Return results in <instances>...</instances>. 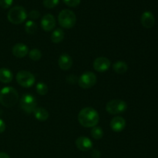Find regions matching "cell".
<instances>
[{
	"instance_id": "obj_16",
	"label": "cell",
	"mask_w": 158,
	"mask_h": 158,
	"mask_svg": "<svg viewBox=\"0 0 158 158\" xmlns=\"http://www.w3.org/2000/svg\"><path fill=\"white\" fill-rule=\"evenodd\" d=\"M13 75L10 69L7 68L0 69V81L3 83H9L12 81Z\"/></svg>"
},
{
	"instance_id": "obj_29",
	"label": "cell",
	"mask_w": 158,
	"mask_h": 158,
	"mask_svg": "<svg viewBox=\"0 0 158 158\" xmlns=\"http://www.w3.org/2000/svg\"><path fill=\"white\" fill-rule=\"evenodd\" d=\"M91 157L92 158H100L101 157V153L100 151L97 149H94L91 151Z\"/></svg>"
},
{
	"instance_id": "obj_21",
	"label": "cell",
	"mask_w": 158,
	"mask_h": 158,
	"mask_svg": "<svg viewBox=\"0 0 158 158\" xmlns=\"http://www.w3.org/2000/svg\"><path fill=\"white\" fill-rule=\"evenodd\" d=\"M25 30H26V33L30 34V35L35 33L37 31L36 23L34 21H32V20H29V21H27L26 25H25Z\"/></svg>"
},
{
	"instance_id": "obj_6",
	"label": "cell",
	"mask_w": 158,
	"mask_h": 158,
	"mask_svg": "<svg viewBox=\"0 0 158 158\" xmlns=\"http://www.w3.org/2000/svg\"><path fill=\"white\" fill-rule=\"evenodd\" d=\"M21 109L26 114H32L36 109L37 102L35 97L29 94H24L19 101Z\"/></svg>"
},
{
	"instance_id": "obj_4",
	"label": "cell",
	"mask_w": 158,
	"mask_h": 158,
	"mask_svg": "<svg viewBox=\"0 0 158 158\" xmlns=\"http://www.w3.org/2000/svg\"><path fill=\"white\" fill-rule=\"evenodd\" d=\"M58 22L60 26L64 29H71L77 23L75 13L69 9H63L58 15Z\"/></svg>"
},
{
	"instance_id": "obj_22",
	"label": "cell",
	"mask_w": 158,
	"mask_h": 158,
	"mask_svg": "<svg viewBox=\"0 0 158 158\" xmlns=\"http://www.w3.org/2000/svg\"><path fill=\"white\" fill-rule=\"evenodd\" d=\"M35 89H36L37 94L40 96L46 95L48 93V90H49L47 85L44 83H42V82L37 83L36 86H35Z\"/></svg>"
},
{
	"instance_id": "obj_10",
	"label": "cell",
	"mask_w": 158,
	"mask_h": 158,
	"mask_svg": "<svg viewBox=\"0 0 158 158\" xmlns=\"http://www.w3.org/2000/svg\"><path fill=\"white\" fill-rule=\"evenodd\" d=\"M42 29L46 32H50L55 28L56 19L52 14H46L41 19Z\"/></svg>"
},
{
	"instance_id": "obj_31",
	"label": "cell",
	"mask_w": 158,
	"mask_h": 158,
	"mask_svg": "<svg viewBox=\"0 0 158 158\" xmlns=\"http://www.w3.org/2000/svg\"><path fill=\"white\" fill-rule=\"evenodd\" d=\"M0 158H10V157L6 153L0 152Z\"/></svg>"
},
{
	"instance_id": "obj_9",
	"label": "cell",
	"mask_w": 158,
	"mask_h": 158,
	"mask_svg": "<svg viewBox=\"0 0 158 158\" xmlns=\"http://www.w3.org/2000/svg\"><path fill=\"white\" fill-rule=\"evenodd\" d=\"M110 60L106 57L100 56L96 59L93 63L94 69L99 73L106 72L110 67Z\"/></svg>"
},
{
	"instance_id": "obj_25",
	"label": "cell",
	"mask_w": 158,
	"mask_h": 158,
	"mask_svg": "<svg viewBox=\"0 0 158 158\" xmlns=\"http://www.w3.org/2000/svg\"><path fill=\"white\" fill-rule=\"evenodd\" d=\"M63 2L69 7H77L80 4L81 0H63Z\"/></svg>"
},
{
	"instance_id": "obj_18",
	"label": "cell",
	"mask_w": 158,
	"mask_h": 158,
	"mask_svg": "<svg viewBox=\"0 0 158 158\" xmlns=\"http://www.w3.org/2000/svg\"><path fill=\"white\" fill-rule=\"evenodd\" d=\"M113 69L118 74H124L128 70V66L125 62L119 60L113 65Z\"/></svg>"
},
{
	"instance_id": "obj_3",
	"label": "cell",
	"mask_w": 158,
	"mask_h": 158,
	"mask_svg": "<svg viewBox=\"0 0 158 158\" xmlns=\"http://www.w3.org/2000/svg\"><path fill=\"white\" fill-rule=\"evenodd\" d=\"M8 20L14 25L22 24L27 18V12L23 6H15L9 9L7 14Z\"/></svg>"
},
{
	"instance_id": "obj_30",
	"label": "cell",
	"mask_w": 158,
	"mask_h": 158,
	"mask_svg": "<svg viewBox=\"0 0 158 158\" xmlns=\"http://www.w3.org/2000/svg\"><path fill=\"white\" fill-rule=\"evenodd\" d=\"M5 131H6V123L4 120L0 118V134L4 132Z\"/></svg>"
},
{
	"instance_id": "obj_27",
	"label": "cell",
	"mask_w": 158,
	"mask_h": 158,
	"mask_svg": "<svg viewBox=\"0 0 158 158\" xmlns=\"http://www.w3.org/2000/svg\"><path fill=\"white\" fill-rule=\"evenodd\" d=\"M29 16L31 19H37L40 16V13L38 10H32L29 12Z\"/></svg>"
},
{
	"instance_id": "obj_17",
	"label": "cell",
	"mask_w": 158,
	"mask_h": 158,
	"mask_svg": "<svg viewBox=\"0 0 158 158\" xmlns=\"http://www.w3.org/2000/svg\"><path fill=\"white\" fill-rule=\"evenodd\" d=\"M35 118L37 119L39 121H46L49 118V113L45 108L38 107L34 110L33 112Z\"/></svg>"
},
{
	"instance_id": "obj_8",
	"label": "cell",
	"mask_w": 158,
	"mask_h": 158,
	"mask_svg": "<svg viewBox=\"0 0 158 158\" xmlns=\"http://www.w3.org/2000/svg\"><path fill=\"white\" fill-rule=\"evenodd\" d=\"M97 76L92 72H86L78 79V84L83 89H89L97 83Z\"/></svg>"
},
{
	"instance_id": "obj_15",
	"label": "cell",
	"mask_w": 158,
	"mask_h": 158,
	"mask_svg": "<svg viewBox=\"0 0 158 158\" xmlns=\"http://www.w3.org/2000/svg\"><path fill=\"white\" fill-rule=\"evenodd\" d=\"M58 65L63 70H69L73 66V59L69 54L63 53L58 60Z\"/></svg>"
},
{
	"instance_id": "obj_12",
	"label": "cell",
	"mask_w": 158,
	"mask_h": 158,
	"mask_svg": "<svg viewBox=\"0 0 158 158\" xmlns=\"http://www.w3.org/2000/svg\"><path fill=\"white\" fill-rule=\"evenodd\" d=\"M110 127L114 132H121L126 127V120L120 116L114 117L110 123Z\"/></svg>"
},
{
	"instance_id": "obj_26",
	"label": "cell",
	"mask_w": 158,
	"mask_h": 158,
	"mask_svg": "<svg viewBox=\"0 0 158 158\" xmlns=\"http://www.w3.org/2000/svg\"><path fill=\"white\" fill-rule=\"evenodd\" d=\"M13 0H0V6L3 9H9L12 5Z\"/></svg>"
},
{
	"instance_id": "obj_2",
	"label": "cell",
	"mask_w": 158,
	"mask_h": 158,
	"mask_svg": "<svg viewBox=\"0 0 158 158\" xmlns=\"http://www.w3.org/2000/svg\"><path fill=\"white\" fill-rule=\"evenodd\" d=\"M18 100L19 94L15 88L6 86L0 90V103L5 107H12Z\"/></svg>"
},
{
	"instance_id": "obj_13",
	"label": "cell",
	"mask_w": 158,
	"mask_h": 158,
	"mask_svg": "<svg viewBox=\"0 0 158 158\" xmlns=\"http://www.w3.org/2000/svg\"><path fill=\"white\" fill-rule=\"evenodd\" d=\"M140 23L142 26L147 29L152 28L155 23V18H154V14L150 11L144 12L140 17Z\"/></svg>"
},
{
	"instance_id": "obj_19",
	"label": "cell",
	"mask_w": 158,
	"mask_h": 158,
	"mask_svg": "<svg viewBox=\"0 0 158 158\" xmlns=\"http://www.w3.org/2000/svg\"><path fill=\"white\" fill-rule=\"evenodd\" d=\"M65 36V33L62 29H56L52 32L51 35V40L53 43H60L63 40Z\"/></svg>"
},
{
	"instance_id": "obj_7",
	"label": "cell",
	"mask_w": 158,
	"mask_h": 158,
	"mask_svg": "<svg viewBox=\"0 0 158 158\" xmlns=\"http://www.w3.org/2000/svg\"><path fill=\"white\" fill-rule=\"evenodd\" d=\"M35 81V79L34 75L29 71L21 70L16 75V82L23 87H31L34 85Z\"/></svg>"
},
{
	"instance_id": "obj_20",
	"label": "cell",
	"mask_w": 158,
	"mask_h": 158,
	"mask_svg": "<svg viewBox=\"0 0 158 158\" xmlns=\"http://www.w3.org/2000/svg\"><path fill=\"white\" fill-rule=\"evenodd\" d=\"M90 134L91 137L95 140H100L103 137V131L100 127L95 126L91 129Z\"/></svg>"
},
{
	"instance_id": "obj_24",
	"label": "cell",
	"mask_w": 158,
	"mask_h": 158,
	"mask_svg": "<svg viewBox=\"0 0 158 158\" xmlns=\"http://www.w3.org/2000/svg\"><path fill=\"white\" fill-rule=\"evenodd\" d=\"M60 0H43V6L46 9H53L59 4Z\"/></svg>"
},
{
	"instance_id": "obj_28",
	"label": "cell",
	"mask_w": 158,
	"mask_h": 158,
	"mask_svg": "<svg viewBox=\"0 0 158 158\" xmlns=\"http://www.w3.org/2000/svg\"><path fill=\"white\" fill-rule=\"evenodd\" d=\"M66 81L69 83H70V84H74L77 81L78 82V79H77V77L76 76L69 75L66 77Z\"/></svg>"
},
{
	"instance_id": "obj_5",
	"label": "cell",
	"mask_w": 158,
	"mask_h": 158,
	"mask_svg": "<svg viewBox=\"0 0 158 158\" xmlns=\"http://www.w3.org/2000/svg\"><path fill=\"white\" fill-rule=\"evenodd\" d=\"M127 109V104L125 101L119 99L112 100L108 102L106 105V112L112 115L122 114Z\"/></svg>"
},
{
	"instance_id": "obj_23",
	"label": "cell",
	"mask_w": 158,
	"mask_h": 158,
	"mask_svg": "<svg viewBox=\"0 0 158 158\" xmlns=\"http://www.w3.org/2000/svg\"><path fill=\"white\" fill-rule=\"evenodd\" d=\"M29 56L33 61H39L42 58V52L38 49H32L29 52Z\"/></svg>"
},
{
	"instance_id": "obj_11",
	"label": "cell",
	"mask_w": 158,
	"mask_h": 158,
	"mask_svg": "<svg viewBox=\"0 0 158 158\" xmlns=\"http://www.w3.org/2000/svg\"><path fill=\"white\" fill-rule=\"evenodd\" d=\"M76 146L80 151H88L92 149L93 142L89 137L81 136L76 140Z\"/></svg>"
},
{
	"instance_id": "obj_1",
	"label": "cell",
	"mask_w": 158,
	"mask_h": 158,
	"mask_svg": "<svg viewBox=\"0 0 158 158\" xmlns=\"http://www.w3.org/2000/svg\"><path fill=\"white\" fill-rule=\"evenodd\" d=\"M100 120L99 114L92 107H85L78 114V121L84 127H94Z\"/></svg>"
},
{
	"instance_id": "obj_14",
	"label": "cell",
	"mask_w": 158,
	"mask_h": 158,
	"mask_svg": "<svg viewBox=\"0 0 158 158\" xmlns=\"http://www.w3.org/2000/svg\"><path fill=\"white\" fill-rule=\"evenodd\" d=\"M12 54L17 58H23L29 54V48L23 43H16L12 49Z\"/></svg>"
}]
</instances>
